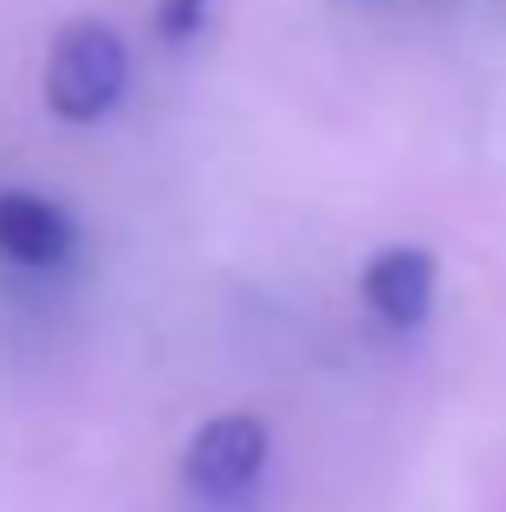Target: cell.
Returning a JSON list of instances; mask_svg holds the SVG:
<instances>
[{"label": "cell", "instance_id": "cell-1", "mask_svg": "<svg viewBox=\"0 0 506 512\" xmlns=\"http://www.w3.org/2000/svg\"><path fill=\"white\" fill-rule=\"evenodd\" d=\"M130 85V46L117 26L104 20H65L46 46V72H39V98L59 124H98L117 111Z\"/></svg>", "mask_w": 506, "mask_h": 512}, {"label": "cell", "instance_id": "cell-5", "mask_svg": "<svg viewBox=\"0 0 506 512\" xmlns=\"http://www.w3.org/2000/svg\"><path fill=\"white\" fill-rule=\"evenodd\" d=\"M208 13H215V0H150V26L163 46H189L208 26Z\"/></svg>", "mask_w": 506, "mask_h": 512}, {"label": "cell", "instance_id": "cell-4", "mask_svg": "<svg viewBox=\"0 0 506 512\" xmlns=\"http://www.w3.org/2000/svg\"><path fill=\"white\" fill-rule=\"evenodd\" d=\"M78 247V221L59 208L52 195H33V188H0V260L7 266H65Z\"/></svg>", "mask_w": 506, "mask_h": 512}, {"label": "cell", "instance_id": "cell-3", "mask_svg": "<svg viewBox=\"0 0 506 512\" xmlns=\"http://www.w3.org/2000/svg\"><path fill=\"white\" fill-rule=\"evenodd\" d=\"M435 286H442V266L429 247H377L357 273V299L377 325L390 331H416L435 312Z\"/></svg>", "mask_w": 506, "mask_h": 512}, {"label": "cell", "instance_id": "cell-2", "mask_svg": "<svg viewBox=\"0 0 506 512\" xmlns=\"http://www.w3.org/2000/svg\"><path fill=\"white\" fill-rule=\"evenodd\" d=\"M266 454H273V435L253 409H221L208 415L202 428L189 435L182 448V487L208 506H234L260 487L266 474Z\"/></svg>", "mask_w": 506, "mask_h": 512}]
</instances>
